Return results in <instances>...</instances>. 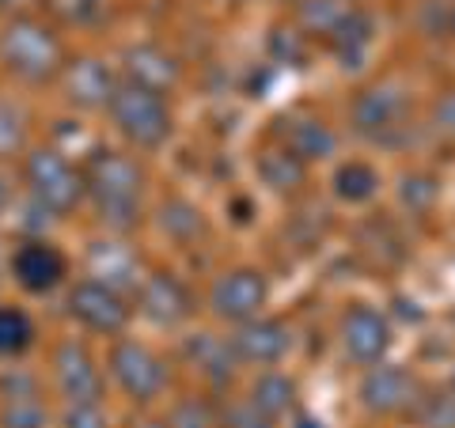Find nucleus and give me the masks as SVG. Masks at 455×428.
I'll use <instances>...</instances> for the list:
<instances>
[{
	"label": "nucleus",
	"instance_id": "1",
	"mask_svg": "<svg viewBox=\"0 0 455 428\" xmlns=\"http://www.w3.org/2000/svg\"><path fill=\"white\" fill-rule=\"evenodd\" d=\"M92 194L99 205V217L114 227H130L137 220V194H140V170L125 155H99L92 163Z\"/></svg>",
	"mask_w": 455,
	"mask_h": 428
},
{
	"label": "nucleus",
	"instance_id": "2",
	"mask_svg": "<svg viewBox=\"0 0 455 428\" xmlns=\"http://www.w3.org/2000/svg\"><path fill=\"white\" fill-rule=\"evenodd\" d=\"M110 114L118 122V130L140 148H156L171 130L167 107L160 91H148L140 83H130V88H118L110 99Z\"/></svg>",
	"mask_w": 455,
	"mask_h": 428
},
{
	"label": "nucleus",
	"instance_id": "3",
	"mask_svg": "<svg viewBox=\"0 0 455 428\" xmlns=\"http://www.w3.org/2000/svg\"><path fill=\"white\" fill-rule=\"evenodd\" d=\"M0 53H4L8 68L23 80H46L57 61H61V50H57V38L35 20H20L12 23L4 38H0Z\"/></svg>",
	"mask_w": 455,
	"mask_h": 428
},
{
	"label": "nucleus",
	"instance_id": "4",
	"mask_svg": "<svg viewBox=\"0 0 455 428\" xmlns=\"http://www.w3.org/2000/svg\"><path fill=\"white\" fill-rule=\"evenodd\" d=\"M27 182H31V190L42 205L50 212H68L76 202H80V178L76 170L68 167L65 155L57 152H35L31 160H27Z\"/></svg>",
	"mask_w": 455,
	"mask_h": 428
},
{
	"label": "nucleus",
	"instance_id": "5",
	"mask_svg": "<svg viewBox=\"0 0 455 428\" xmlns=\"http://www.w3.org/2000/svg\"><path fill=\"white\" fill-rule=\"evenodd\" d=\"M110 368H114V379L122 383V391L130 398H137V402H152V398L164 391V379H167L164 364L156 361L145 345H137V341L114 345Z\"/></svg>",
	"mask_w": 455,
	"mask_h": 428
},
{
	"label": "nucleus",
	"instance_id": "6",
	"mask_svg": "<svg viewBox=\"0 0 455 428\" xmlns=\"http://www.w3.org/2000/svg\"><path fill=\"white\" fill-rule=\"evenodd\" d=\"M262 304H266V281L254 269H235V273H224L212 284V311L220 319L251 322Z\"/></svg>",
	"mask_w": 455,
	"mask_h": 428
},
{
	"label": "nucleus",
	"instance_id": "7",
	"mask_svg": "<svg viewBox=\"0 0 455 428\" xmlns=\"http://www.w3.org/2000/svg\"><path fill=\"white\" fill-rule=\"evenodd\" d=\"M68 311L99 334H114V330H122V322H125L122 296L103 281H80L73 296H68Z\"/></svg>",
	"mask_w": 455,
	"mask_h": 428
},
{
	"label": "nucleus",
	"instance_id": "8",
	"mask_svg": "<svg viewBox=\"0 0 455 428\" xmlns=\"http://www.w3.org/2000/svg\"><path fill=\"white\" fill-rule=\"evenodd\" d=\"M341 341H346V353L361 364H376L391 345V330L387 319L372 307H357L349 311V319L341 322Z\"/></svg>",
	"mask_w": 455,
	"mask_h": 428
},
{
	"label": "nucleus",
	"instance_id": "9",
	"mask_svg": "<svg viewBox=\"0 0 455 428\" xmlns=\"http://www.w3.org/2000/svg\"><path fill=\"white\" fill-rule=\"evenodd\" d=\"M53 368H57V387L65 391L68 402H95L99 398V372L92 364V356L84 353L76 341H65L53 356Z\"/></svg>",
	"mask_w": 455,
	"mask_h": 428
},
{
	"label": "nucleus",
	"instance_id": "10",
	"mask_svg": "<svg viewBox=\"0 0 455 428\" xmlns=\"http://www.w3.org/2000/svg\"><path fill=\"white\" fill-rule=\"evenodd\" d=\"M12 273H16V281L27 292H46L61 281L65 262L50 242H27V247L16 250V258H12Z\"/></svg>",
	"mask_w": 455,
	"mask_h": 428
},
{
	"label": "nucleus",
	"instance_id": "11",
	"mask_svg": "<svg viewBox=\"0 0 455 428\" xmlns=\"http://www.w3.org/2000/svg\"><path fill=\"white\" fill-rule=\"evenodd\" d=\"M414 391H418V383L410 379L403 368H372L361 383L364 406L376 413H395V409L410 406L414 402Z\"/></svg>",
	"mask_w": 455,
	"mask_h": 428
},
{
	"label": "nucleus",
	"instance_id": "12",
	"mask_svg": "<svg viewBox=\"0 0 455 428\" xmlns=\"http://www.w3.org/2000/svg\"><path fill=\"white\" fill-rule=\"evenodd\" d=\"M235 353L254 364H274L289 353V330L274 319H251L235 334Z\"/></svg>",
	"mask_w": 455,
	"mask_h": 428
},
{
	"label": "nucleus",
	"instance_id": "13",
	"mask_svg": "<svg viewBox=\"0 0 455 428\" xmlns=\"http://www.w3.org/2000/svg\"><path fill=\"white\" fill-rule=\"evenodd\" d=\"M406 110V95L395 83H379V88L361 91V99L353 103V118L361 130H391Z\"/></svg>",
	"mask_w": 455,
	"mask_h": 428
},
{
	"label": "nucleus",
	"instance_id": "14",
	"mask_svg": "<svg viewBox=\"0 0 455 428\" xmlns=\"http://www.w3.org/2000/svg\"><path fill=\"white\" fill-rule=\"evenodd\" d=\"M140 307H145V315L164 322V326H175L190 315V299L187 292L179 289V281H171L164 273H156L145 281V289H140Z\"/></svg>",
	"mask_w": 455,
	"mask_h": 428
},
{
	"label": "nucleus",
	"instance_id": "15",
	"mask_svg": "<svg viewBox=\"0 0 455 428\" xmlns=\"http://www.w3.org/2000/svg\"><path fill=\"white\" fill-rule=\"evenodd\" d=\"M68 99L80 107H103L114 99V80H110V68L103 61H92V57H84L68 68Z\"/></svg>",
	"mask_w": 455,
	"mask_h": 428
},
{
	"label": "nucleus",
	"instance_id": "16",
	"mask_svg": "<svg viewBox=\"0 0 455 428\" xmlns=\"http://www.w3.org/2000/svg\"><path fill=\"white\" fill-rule=\"evenodd\" d=\"M125 61H130V73H133V83L148 91H164L171 80H175V61H171L167 53L152 50V46H140V50H130L125 53Z\"/></svg>",
	"mask_w": 455,
	"mask_h": 428
},
{
	"label": "nucleus",
	"instance_id": "17",
	"mask_svg": "<svg viewBox=\"0 0 455 428\" xmlns=\"http://www.w3.org/2000/svg\"><path fill=\"white\" fill-rule=\"evenodd\" d=\"M289 152L300 155V160H323V155L334 152V133L326 130L323 122H296L289 130Z\"/></svg>",
	"mask_w": 455,
	"mask_h": 428
},
{
	"label": "nucleus",
	"instance_id": "18",
	"mask_svg": "<svg viewBox=\"0 0 455 428\" xmlns=\"http://www.w3.org/2000/svg\"><path fill=\"white\" fill-rule=\"evenodd\" d=\"M259 170L274 190H292V186H300V178H304V160L292 152H266L259 160Z\"/></svg>",
	"mask_w": 455,
	"mask_h": 428
},
{
	"label": "nucleus",
	"instance_id": "19",
	"mask_svg": "<svg viewBox=\"0 0 455 428\" xmlns=\"http://www.w3.org/2000/svg\"><path fill=\"white\" fill-rule=\"evenodd\" d=\"M292 383L284 379V376H262L259 383H254V394H251V402L259 406L269 421L281 417V413H289L292 409Z\"/></svg>",
	"mask_w": 455,
	"mask_h": 428
},
{
	"label": "nucleus",
	"instance_id": "20",
	"mask_svg": "<svg viewBox=\"0 0 455 428\" xmlns=\"http://www.w3.org/2000/svg\"><path fill=\"white\" fill-rule=\"evenodd\" d=\"M46 424V409L38 398L27 394H8L4 409H0V428H42Z\"/></svg>",
	"mask_w": 455,
	"mask_h": 428
},
{
	"label": "nucleus",
	"instance_id": "21",
	"mask_svg": "<svg viewBox=\"0 0 455 428\" xmlns=\"http://www.w3.org/2000/svg\"><path fill=\"white\" fill-rule=\"evenodd\" d=\"M190 356H194L197 368H202L209 379H228V372H232V353H228L224 341L209 337V334L190 341Z\"/></svg>",
	"mask_w": 455,
	"mask_h": 428
},
{
	"label": "nucleus",
	"instance_id": "22",
	"mask_svg": "<svg viewBox=\"0 0 455 428\" xmlns=\"http://www.w3.org/2000/svg\"><path fill=\"white\" fill-rule=\"evenodd\" d=\"M334 186H338V197H346V202H368L379 186V175L368 163H349L338 170Z\"/></svg>",
	"mask_w": 455,
	"mask_h": 428
},
{
	"label": "nucleus",
	"instance_id": "23",
	"mask_svg": "<svg viewBox=\"0 0 455 428\" xmlns=\"http://www.w3.org/2000/svg\"><path fill=\"white\" fill-rule=\"evenodd\" d=\"M31 319L16 307H0V356H16L31 345Z\"/></svg>",
	"mask_w": 455,
	"mask_h": 428
},
{
	"label": "nucleus",
	"instance_id": "24",
	"mask_svg": "<svg viewBox=\"0 0 455 428\" xmlns=\"http://www.w3.org/2000/svg\"><path fill=\"white\" fill-rule=\"evenodd\" d=\"M304 23L311 27V31H338L341 23H346L349 8L341 4V0H307V4L300 8Z\"/></svg>",
	"mask_w": 455,
	"mask_h": 428
},
{
	"label": "nucleus",
	"instance_id": "25",
	"mask_svg": "<svg viewBox=\"0 0 455 428\" xmlns=\"http://www.w3.org/2000/svg\"><path fill=\"white\" fill-rule=\"evenodd\" d=\"M95 269L99 277H103V284H130L133 281V258L114 247H95Z\"/></svg>",
	"mask_w": 455,
	"mask_h": 428
},
{
	"label": "nucleus",
	"instance_id": "26",
	"mask_svg": "<svg viewBox=\"0 0 455 428\" xmlns=\"http://www.w3.org/2000/svg\"><path fill=\"white\" fill-rule=\"evenodd\" d=\"M160 224H164V232H167V235H175V239H190V235L202 232V217H197V209L187 205V202H171V205H164Z\"/></svg>",
	"mask_w": 455,
	"mask_h": 428
},
{
	"label": "nucleus",
	"instance_id": "27",
	"mask_svg": "<svg viewBox=\"0 0 455 428\" xmlns=\"http://www.w3.org/2000/svg\"><path fill=\"white\" fill-rule=\"evenodd\" d=\"M421 428H455V394H433L418 409Z\"/></svg>",
	"mask_w": 455,
	"mask_h": 428
},
{
	"label": "nucleus",
	"instance_id": "28",
	"mask_svg": "<svg viewBox=\"0 0 455 428\" xmlns=\"http://www.w3.org/2000/svg\"><path fill=\"white\" fill-rule=\"evenodd\" d=\"M368 46V20L364 16H346V23L338 27V50L346 61H357V50Z\"/></svg>",
	"mask_w": 455,
	"mask_h": 428
},
{
	"label": "nucleus",
	"instance_id": "29",
	"mask_svg": "<svg viewBox=\"0 0 455 428\" xmlns=\"http://www.w3.org/2000/svg\"><path fill=\"white\" fill-rule=\"evenodd\" d=\"M23 140V114L12 103H0V155L16 152Z\"/></svg>",
	"mask_w": 455,
	"mask_h": 428
},
{
	"label": "nucleus",
	"instance_id": "30",
	"mask_svg": "<svg viewBox=\"0 0 455 428\" xmlns=\"http://www.w3.org/2000/svg\"><path fill=\"white\" fill-rule=\"evenodd\" d=\"M61 424L65 428H107V417L95 402H68Z\"/></svg>",
	"mask_w": 455,
	"mask_h": 428
},
{
	"label": "nucleus",
	"instance_id": "31",
	"mask_svg": "<svg viewBox=\"0 0 455 428\" xmlns=\"http://www.w3.org/2000/svg\"><path fill=\"white\" fill-rule=\"evenodd\" d=\"M171 428H212V413L202 402H182L171 413Z\"/></svg>",
	"mask_w": 455,
	"mask_h": 428
},
{
	"label": "nucleus",
	"instance_id": "32",
	"mask_svg": "<svg viewBox=\"0 0 455 428\" xmlns=\"http://www.w3.org/2000/svg\"><path fill=\"white\" fill-rule=\"evenodd\" d=\"M436 197V186L429 178H406L403 182V202L410 205V209H425Z\"/></svg>",
	"mask_w": 455,
	"mask_h": 428
},
{
	"label": "nucleus",
	"instance_id": "33",
	"mask_svg": "<svg viewBox=\"0 0 455 428\" xmlns=\"http://www.w3.org/2000/svg\"><path fill=\"white\" fill-rule=\"evenodd\" d=\"M228 424L232 428H269V417L254 402H247V406H235L228 413Z\"/></svg>",
	"mask_w": 455,
	"mask_h": 428
},
{
	"label": "nucleus",
	"instance_id": "34",
	"mask_svg": "<svg viewBox=\"0 0 455 428\" xmlns=\"http://www.w3.org/2000/svg\"><path fill=\"white\" fill-rule=\"evenodd\" d=\"M57 12H65L68 20H84V16H92L99 0H53Z\"/></svg>",
	"mask_w": 455,
	"mask_h": 428
},
{
	"label": "nucleus",
	"instance_id": "35",
	"mask_svg": "<svg viewBox=\"0 0 455 428\" xmlns=\"http://www.w3.org/2000/svg\"><path fill=\"white\" fill-rule=\"evenodd\" d=\"M436 125H440L444 133H451V137H455V91L444 99V103L436 107Z\"/></svg>",
	"mask_w": 455,
	"mask_h": 428
},
{
	"label": "nucleus",
	"instance_id": "36",
	"mask_svg": "<svg viewBox=\"0 0 455 428\" xmlns=\"http://www.w3.org/2000/svg\"><path fill=\"white\" fill-rule=\"evenodd\" d=\"M300 428H323V424H315V421H300Z\"/></svg>",
	"mask_w": 455,
	"mask_h": 428
},
{
	"label": "nucleus",
	"instance_id": "37",
	"mask_svg": "<svg viewBox=\"0 0 455 428\" xmlns=\"http://www.w3.org/2000/svg\"><path fill=\"white\" fill-rule=\"evenodd\" d=\"M148 428H171V424H148Z\"/></svg>",
	"mask_w": 455,
	"mask_h": 428
},
{
	"label": "nucleus",
	"instance_id": "38",
	"mask_svg": "<svg viewBox=\"0 0 455 428\" xmlns=\"http://www.w3.org/2000/svg\"><path fill=\"white\" fill-rule=\"evenodd\" d=\"M451 27H455V16H451Z\"/></svg>",
	"mask_w": 455,
	"mask_h": 428
}]
</instances>
